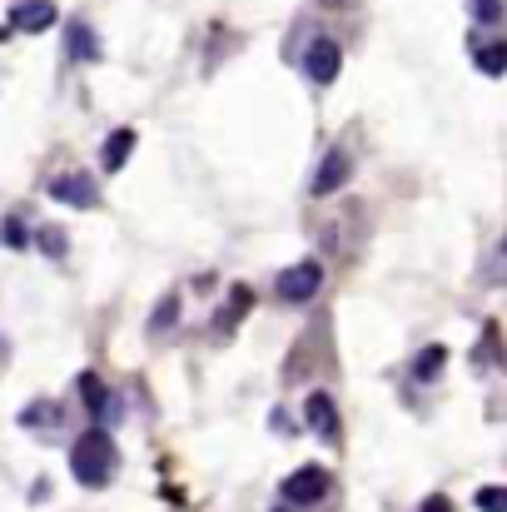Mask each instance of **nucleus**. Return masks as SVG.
I'll use <instances>...</instances> for the list:
<instances>
[{"label":"nucleus","mask_w":507,"mask_h":512,"mask_svg":"<svg viewBox=\"0 0 507 512\" xmlns=\"http://www.w3.org/2000/svg\"><path fill=\"white\" fill-rule=\"evenodd\" d=\"M70 473H75V483H85V488H105L110 473H115V438H110L105 428L80 433V438L70 443Z\"/></svg>","instance_id":"1"},{"label":"nucleus","mask_w":507,"mask_h":512,"mask_svg":"<svg viewBox=\"0 0 507 512\" xmlns=\"http://www.w3.org/2000/svg\"><path fill=\"white\" fill-rule=\"evenodd\" d=\"M319 284H324V264H319V259H299V264H289V269L274 279V289H279L284 304H309V299L319 294Z\"/></svg>","instance_id":"2"},{"label":"nucleus","mask_w":507,"mask_h":512,"mask_svg":"<svg viewBox=\"0 0 507 512\" xmlns=\"http://www.w3.org/2000/svg\"><path fill=\"white\" fill-rule=\"evenodd\" d=\"M329 488H334V478H329V468H299V473H289V483L279 488L284 493V503H294V508H314V503H324L329 498Z\"/></svg>","instance_id":"3"},{"label":"nucleus","mask_w":507,"mask_h":512,"mask_svg":"<svg viewBox=\"0 0 507 512\" xmlns=\"http://www.w3.org/2000/svg\"><path fill=\"white\" fill-rule=\"evenodd\" d=\"M338 65H343V50H338V40H329V35L309 40V50H304V75H309L314 85H334V80H338Z\"/></svg>","instance_id":"4"},{"label":"nucleus","mask_w":507,"mask_h":512,"mask_svg":"<svg viewBox=\"0 0 507 512\" xmlns=\"http://www.w3.org/2000/svg\"><path fill=\"white\" fill-rule=\"evenodd\" d=\"M348 179H353V155H348L343 145H334V150L324 155V165L314 170V184H309V189H314L319 199H329V194H338Z\"/></svg>","instance_id":"5"},{"label":"nucleus","mask_w":507,"mask_h":512,"mask_svg":"<svg viewBox=\"0 0 507 512\" xmlns=\"http://www.w3.org/2000/svg\"><path fill=\"white\" fill-rule=\"evenodd\" d=\"M304 423H309L324 443H338V438H343V423H338V408L329 393H309V398H304Z\"/></svg>","instance_id":"6"},{"label":"nucleus","mask_w":507,"mask_h":512,"mask_svg":"<svg viewBox=\"0 0 507 512\" xmlns=\"http://www.w3.org/2000/svg\"><path fill=\"white\" fill-rule=\"evenodd\" d=\"M50 194L60 204H75V209H95L100 204V189H95L90 174H60V179H50Z\"/></svg>","instance_id":"7"},{"label":"nucleus","mask_w":507,"mask_h":512,"mask_svg":"<svg viewBox=\"0 0 507 512\" xmlns=\"http://www.w3.org/2000/svg\"><path fill=\"white\" fill-rule=\"evenodd\" d=\"M80 393H85V408H90L100 423L120 418V398H115V393H110V388H105L95 373H85V378H80Z\"/></svg>","instance_id":"8"},{"label":"nucleus","mask_w":507,"mask_h":512,"mask_svg":"<svg viewBox=\"0 0 507 512\" xmlns=\"http://www.w3.org/2000/svg\"><path fill=\"white\" fill-rule=\"evenodd\" d=\"M10 25H15V30H50V25H55V5H50V0H20V5L10 10Z\"/></svg>","instance_id":"9"},{"label":"nucleus","mask_w":507,"mask_h":512,"mask_svg":"<svg viewBox=\"0 0 507 512\" xmlns=\"http://www.w3.org/2000/svg\"><path fill=\"white\" fill-rule=\"evenodd\" d=\"M65 40H70V60H100V35L85 20H70Z\"/></svg>","instance_id":"10"},{"label":"nucleus","mask_w":507,"mask_h":512,"mask_svg":"<svg viewBox=\"0 0 507 512\" xmlns=\"http://www.w3.org/2000/svg\"><path fill=\"white\" fill-rule=\"evenodd\" d=\"M473 65L483 75H503L507 70V40H473Z\"/></svg>","instance_id":"11"},{"label":"nucleus","mask_w":507,"mask_h":512,"mask_svg":"<svg viewBox=\"0 0 507 512\" xmlns=\"http://www.w3.org/2000/svg\"><path fill=\"white\" fill-rule=\"evenodd\" d=\"M130 150H135V130H115V135L105 140V150H100V165H105L110 174H115V170H125Z\"/></svg>","instance_id":"12"},{"label":"nucleus","mask_w":507,"mask_h":512,"mask_svg":"<svg viewBox=\"0 0 507 512\" xmlns=\"http://www.w3.org/2000/svg\"><path fill=\"white\" fill-rule=\"evenodd\" d=\"M443 363H448V348H443V343H428V348L413 358V378H418V383H433V378L443 373Z\"/></svg>","instance_id":"13"},{"label":"nucleus","mask_w":507,"mask_h":512,"mask_svg":"<svg viewBox=\"0 0 507 512\" xmlns=\"http://www.w3.org/2000/svg\"><path fill=\"white\" fill-rule=\"evenodd\" d=\"M249 304H254V294H249V289H234V299H229V304H224V314L214 319V324H219V334H229V329L249 314Z\"/></svg>","instance_id":"14"},{"label":"nucleus","mask_w":507,"mask_h":512,"mask_svg":"<svg viewBox=\"0 0 507 512\" xmlns=\"http://www.w3.org/2000/svg\"><path fill=\"white\" fill-rule=\"evenodd\" d=\"M30 244H40V254L60 259V254H65V229H60V224H40V229L30 234Z\"/></svg>","instance_id":"15"},{"label":"nucleus","mask_w":507,"mask_h":512,"mask_svg":"<svg viewBox=\"0 0 507 512\" xmlns=\"http://www.w3.org/2000/svg\"><path fill=\"white\" fill-rule=\"evenodd\" d=\"M174 324H179V294H165V299L155 304V314H150V329H155V334H169Z\"/></svg>","instance_id":"16"},{"label":"nucleus","mask_w":507,"mask_h":512,"mask_svg":"<svg viewBox=\"0 0 507 512\" xmlns=\"http://www.w3.org/2000/svg\"><path fill=\"white\" fill-rule=\"evenodd\" d=\"M468 10H473V20H478V25H503L507 20L503 0H468Z\"/></svg>","instance_id":"17"},{"label":"nucleus","mask_w":507,"mask_h":512,"mask_svg":"<svg viewBox=\"0 0 507 512\" xmlns=\"http://www.w3.org/2000/svg\"><path fill=\"white\" fill-rule=\"evenodd\" d=\"M0 239H5V249H25V244H30V234H25V224H20L15 214L0 224Z\"/></svg>","instance_id":"18"},{"label":"nucleus","mask_w":507,"mask_h":512,"mask_svg":"<svg viewBox=\"0 0 507 512\" xmlns=\"http://www.w3.org/2000/svg\"><path fill=\"white\" fill-rule=\"evenodd\" d=\"M478 508L483 512H507V488H483V493H478Z\"/></svg>","instance_id":"19"},{"label":"nucleus","mask_w":507,"mask_h":512,"mask_svg":"<svg viewBox=\"0 0 507 512\" xmlns=\"http://www.w3.org/2000/svg\"><path fill=\"white\" fill-rule=\"evenodd\" d=\"M55 418H60V413H55V408H45V403H40V408H25V413H20V423H25V428H35V423H55Z\"/></svg>","instance_id":"20"},{"label":"nucleus","mask_w":507,"mask_h":512,"mask_svg":"<svg viewBox=\"0 0 507 512\" xmlns=\"http://www.w3.org/2000/svg\"><path fill=\"white\" fill-rule=\"evenodd\" d=\"M418 512H453V503H448L443 493H428V498H423V508H418Z\"/></svg>","instance_id":"21"},{"label":"nucleus","mask_w":507,"mask_h":512,"mask_svg":"<svg viewBox=\"0 0 507 512\" xmlns=\"http://www.w3.org/2000/svg\"><path fill=\"white\" fill-rule=\"evenodd\" d=\"M503 254H507V239H503Z\"/></svg>","instance_id":"22"},{"label":"nucleus","mask_w":507,"mask_h":512,"mask_svg":"<svg viewBox=\"0 0 507 512\" xmlns=\"http://www.w3.org/2000/svg\"><path fill=\"white\" fill-rule=\"evenodd\" d=\"M0 40H5V30H0Z\"/></svg>","instance_id":"23"},{"label":"nucleus","mask_w":507,"mask_h":512,"mask_svg":"<svg viewBox=\"0 0 507 512\" xmlns=\"http://www.w3.org/2000/svg\"><path fill=\"white\" fill-rule=\"evenodd\" d=\"M279 512H289V508H279Z\"/></svg>","instance_id":"24"}]
</instances>
